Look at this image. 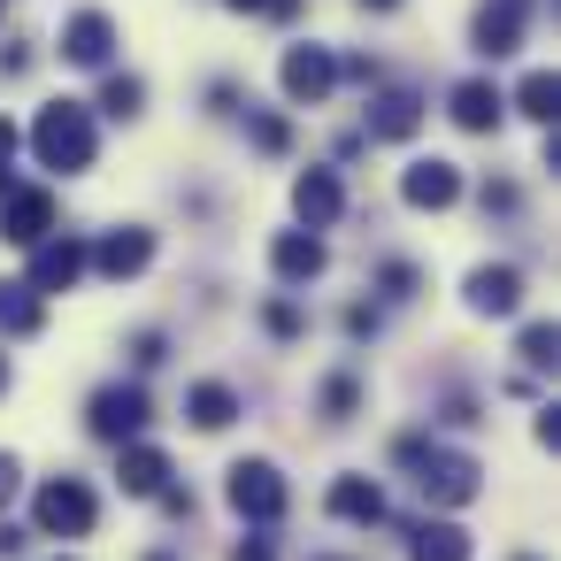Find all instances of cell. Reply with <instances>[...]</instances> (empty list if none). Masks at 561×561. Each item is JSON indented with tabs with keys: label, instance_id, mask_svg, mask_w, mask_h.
I'll list each match as a JSON object with an SVG mask.
<instances>
[{
	"label": "cell",
	"instance_id": "cell-1",
	"mask_svg": "<svg viewBox=\"0 0 561 561\" xmlns=\"http://www.w3.org/2000/svg\"><path fill=\"white\" fill-rule=\"evenodd\" d=\"M392 454L415 469V484H423L431 507H469V500L484 492V469H477L469 454H446V446H431V438H415V431H408Z\"/></svg>",
	"mask_w": 561,
	"mask_h": 561
},
{
	"label": "cell",
	"instance_id": "cell-2",
	"mask_svg": "<svg viewBox=\"0 0 561 561\" xmlns=\"http://www.w3.org/2000/svg\"><path fill=\"white\" fill-rule=\"evenodd\" d=\"M93 116L78 108V101H55V108H39V124H32V154L47 162V170H62V178H78V170H93Z\"/></svg>",
	"mask_w": 561,
	"mask_h": 561
},
{
	"label": "cell",
	"instance_id": "cell-3",
	"mask_svg": "<svg viewBox=\"0 0 561 561\" xmlns=\"http://www.w3.org/2000/svg\"><path fill=\"white\" fill-rule=\"evenodd\" d=\"M147 392L139 385H101L93 392V408H85V431L93 438H108V446H139V431H147Z\"/></svg>",
	"mask_w": 561,
	"mask_h": 561
},
{
	"label": "cell",
	"instance_id": "cell-4",
	"mask_svg": "<svg viewBox=\"0 0 561 561\" xmlns=\"http://www.w3.org/2000/svg\"><path fill=\"white\" fill-rule=\"evenodd\" d=\"M39 530L47 538H85L93 530V515H101V500H93V484H78V477H55L47 492H39Z\"/></svg>",
	"mask_w": 561,
	"mask_h": 561
},
{
	"label": "cell",
	"instance_id": "cell-5",
	"mask_svg": "<svg viewBox=\"0 0 561 561\" xmlns=\"http://www.w3.org/2000/svg\"><path fill=\"white\" fill-rule=\"evenodd\" d=\"M224 492H231V507H239L247 523H277V515L293 507V492H285V477H277L270 461H239Z\"/></svg>",
	"mask_w": 561,
	"mask_h": 561
},
{
	"label": "cell",
	"instance_id": "cell-6",
	"mask_svg": "<svg viewBox=\"0 0 561 561\" xmlns=\"http://www.w3.org/2000/svg\"><path fill=\"white\" fill-rule=\"evenodd\" d=\"M55 231V193L24 185V193H0V239H16V247H39Z\"/></svg>",
	"mask_w": 561,
	"mask_h": 561
},
{
	"label": "cell",
	"instance_id": "cell-7",
	"mask_svg": "<svg viewBox=\"0 0 561 561\" xmlns=\"http://www.w3.org/2000/svg\"><path fill=\"white\" fill-rule=\"evenodd\" d=\"M116 55V24L101 16V9H78L70 24H62V62H78V70H101Z\"/></svg>",
	"mask_w": 561,
	"mask_h": 561
},
{
	"label": "cell",
	"instance_id": "cell-8",
	"mask_svg": "<svg viewBox=\"0 0 561 561\" xmlns=\"http://www.w3.org/2000/svg\"><path fill=\"white\" fill-rule=\"evenodd\" d=\"M277 78H285V93H293V101H308V108H316V101L339 85V55H331V47H293Z\"/></svg>",
	"mask_w": 561,
	"mask_h": 561
},
{
	"label": "cell",
	"instance_id": "cell-9",
	"mask_svg": "<svg viewBox=\"0 0 561 561\" xmlns=\"http://www.w3.org/2000/svg\"><path fill=\"white\" fill-rule=\"evenodd\" d=\"M523 16H530V0H484V9H477V55L484 62L515 55L523 47Z\"/></svg>",
	"mask_w": 561,
	"mask_h": 561
},
{
	"label": "cell",
	"instance_id": "cell-10",
	"mask_svg": "<svg viewBox=\"0 0 561 561\" xmlns=\"http://www.w3.org/2000/svg\"><path fill=\"white\" fill-rule=\"evenodd\" d=\"M85 277V239H39L32 254V293H70Z\"/></svg>",
	"mask_w": 561,
	"mask_h": 561
},
{
	"label": "cell",
	"instance_id": "cell-11",
	"mask_svg": "<svg viewBox=\"0 0 561 561\" xmlns=\"http://www.w3.org/2000/svg\"><path fill=\"white\" fill-rule=\"evenodd\" d=\"M85 262H101V277H139L147 262H154V231H108L101 247H85Z\"/></svg>",
	"mask_w": 561,
	"mask_h": 561
},
{
	"label": "cell",
	"instance_id": "cell-12",
	"mask_svg": "<svg viewBox=\"0 0 561 561\" xmlns=\"http://www.w3.org/2000/svg\"><path fill=\"white\" fill-rule=\"evenodd\" d=\"M469 308H477V316H515V308H523V270H515V262H484V270L469 277Z\"/></svg>",
	"mask_w": 561,
	"mask_h": 561
},
{
	"label": "cell",
	"instance_id": "cell-13",
	"mask_svg": "<svg viewBox=\"0 0 561 561\" xmlns=\"http://www.w3.org/2000/svg\"><path fill=\"white\" fill-rule=\"evenodd\" d=\"M400 193H408V208H454L461 201V170L454 162H415L400 178Z\"/></svg>",
	"mask_w": 561,
	"mask_h": 561
},
{
	"label": "cell",
	"instance_id": "cell-14",
	"mask_svg": "<svg viewBox=\"0 0 561 561\" xmlns=\"http://www.w3.org/2000/svg\"><path fill=\"white\" fill-rule=\"evenodd\" d=\"M415 124H423V93H377L369 101V139H415Z\"/></svg>",
	"mask_w": 561,
	"mask_h": 561
},
{
	"label": "cell",
	"instance_id": "cell-15",
	"mask_svg": "<svg viewBox=\"0 0 561 561\" xmlns=\"http://www.w3.org/2000/svg\"><path fill=\"white\" fill-rule=\"evenodd\" d=\"M293 208H300V224H308V231H323V224H339L346 193H339V178H331V170H308V178L293 185Z\"/></svg>",
	"mask_w": 561,
	"mask_h": 561
},
{
	"label": "cell",
	"instance_id": "cell-16",
	"mask_svg": "<svg viewBox=\"0 0 561 561\" xmlns=\"http://www.w3.org/2000/svg\"><path fill=\"white\" fill-rule=\"evenodd\" d=\"M270 270H277L285 285H308V277H323V239H316V231H285V239L270 247Z\"/></svg>",
	"mask_w": 561,
	"mask_h": 561
},
{
	"label": "cell",
	"instance_id": "cell-17",
	"mask_svg": "<svg viewBox=\"0 0 561 561\" xmlns=\"http://www.w3.org/2000/svg\"><path fill=\"white\" fill-rule=\"evenodd\" d=\"M116 477H124V492H131V500H154V492L170 484V454H162V446H124Z\"/></svg>",
	"mask_w": 561,
	"mask_h": 561
},
{
	"label": "cell",
	"instance_id": "cell-18",
	"mask_svg": "<svg viewBox=\"0 0 561 561\" xmlns=\"http://www.w3.org/2000/svg\"><path fill=\"white\" fill-rule=\"evenodd\" d=\"M500 108H507V101H500V85H484V78L454 85V124H461V131H492V124H500Z\"/></svg>",
	"mask_w": 561,
	"mask_h": 561
},
{
	"label": "cell",
	"instance_id": "cell-19",
	"mask_svg": "<svg viewBox=\"0 0 561 561\" xmlns=\"http://www.w3.org/2000/svg\"><path fill=\"white\" fill-rule=\"evenodd\" d=\"M331 515H339V523H377V515H385V492H377L369 477H339V484H331Z\"/></svg>",
	"mask_w": 561,
	"mask_h": 561
},
{
	"label": "cell",
	"instance_id": "cell-20",
	"mask_svg": "<svg viewBox=\"0 0 561 561\" xmlns=\"http://www.w3.org/2000/svg\"><path fill=\"white\" fill-rule=\"evenodd\" d=\"M39 323H47V308H39L32 285H0V331H9V339H32Z\"/></svg>",
	"mask_w": 561,
	"mask_h": 561
},
{
	"label": "cell",
	"instance_id": "cell-21",
	"mask_svg": "<svg viewBox=\"0 0 561 561\" xmlns=\"http://www.w3.org/2000/svg\"><path fill=\"white\" fill-rule=\"evenodd\" d=\"M185 415H193L201 431H224V423L239 415V392H231V385H193V392H185Z\"/></svg>",
	"mask_w": 561,
	"mask_h": 561
},
{
	"label": "cell",
	"instance_id": "cell-22",
	"mask_svg": "<svg viewBox=\"0 0 561 561\" xmlns=\"http://www.w3.org/2000/svg\"><path fill=\"white\" fill-rule=\"evenodd\" d=\"M408 553H415V561H469V530H461V523H423Z\"/></svg>",
	"mask_w": 561,
	"mask_h": 561
},
{
	"label": "cell",
	"instance_id": "cell-23",
	"mask_svg": "<svg viewBox=\"0 0 561 561\" xmlns=\"http://www.w3.org/2000/svg\"><path fill=\"white\" fill-rule=\"evenodd\" d=\"M553 101H561V85H553V70H530V78L515 85V108H523L530 124H553Z\"/></svg>",
	"mask_w": 561,
	"mask_h": 561
},
{
	"label": "cell",
	"instance_id": "cell-24",
	"mask_svg": "<svg viewBox=\"0 0 561 561\" xmlns=\"http://www.w3.org/2000/svg\"><path fill=\"white\" fill-rule=\"evenodd\" d=\"M139 101H147L139 78H108V85H101V108H108V116H139Z\"/></svg>",
	"mask_w": 561,
	"mask_h": 561
},
{
	"label": "cell",
	"instance_id": "cell-25",
	"mask_svg": "<svg viewBox=\"0 0 561 561\" xmlns=\"http://www.w3.org/2000/svg\"><path fill=\"white\" fill-rule=\"evenodd\" d=\"M247 131H254L262 154H285V147H293V124H285V116H247Z\"/></svg>",
	"mask_w": 561,
	"mask_h": 561
},
{
	"label": "cell",
	"instance_id": "cell-26",
	"mask_svg": "<svg viewBox=\"0 0 561 561\" xmlns=\"http://www.w3.org/2000/svg\"><path fill=\"white\" fill-rule=\"evenodd\" d=\"M553 346H561L553 323H523V362H530V369H553Z\"/></svg>",
	"mask_w": 561,
	"mask_h": 561
},
{
	"label": "cell",
	"instance_id": "cell-27",
	"mask_svg": "<svg viewBox=\"0 0 561 561\" xmlns=\"http://www.w3.org/2000/svg\"><path fill=\"white\" fill-rule=\"evenodd\" d=\"M354 400H362V385H354V377H331V385H323V415H331V423H346V415H354Z\"/></svg>",
	"mask_w": 561,
	"mask_h": 561
},
{
	"label": "cell",
	"instance_id": "cell-28",
	"mask_svg": "<svg viewBox=\"0 0 561 561\" xmlns=\"http://www.w3.org/2000/svg\"><path fill=\"white\" fill-rule=\"evenodd\" d=\"M262 323H270L277 339H300V308H293V300H270V308H262Z\"/></svg>",
	"mask_w": 561,
	"mask_h": 561
},
{
	"label": "cell",
	"instance_id": "cell-29",
	"mask_svg": "<svg viewBox=\"0 0 561 561\" xmlns=\"http://www.w3.org/2000/svg\"><path fill=\"white\" fill-rule=\"evenodd\" d=\"M162 354H170V346H162V331H139V339H131V362H139V369H154Z\"/></svg>",
	"mask_w": 561,
	"mask_h": 561
},
{
	"label": "cell",
	"instance_id": "cell-30",
	"mask_svg": "<svg viewBox=\"0 0 561 561\" xmlns=\"http://www.w3.org/2000/svg\"><path fill=\"white\" fill-rule=\"evenodd\" d=\"M385 293L408 300V293H415V270H408V262H385Z\"/></svg>",
	"mask_w": 561,
	"mask_h": 561
},
{
	"label": "cell",
	"instance_id": "cell-31",
	"mask_svg": "<svg viewBox=\"0 0 561 561\" xmlns=\"http://www.w3.org/2000/svg\"><path fill=\"white\" fill-rule=\"evenodd\" d=\"M9 162H16V124L0 116V193H9Z\"/></svg>",
	"mask_w": 561,
	"mask_h": 561
},
{
	"label": "cell",
	"instance_id": "cell-32",
	"mask_svg": "<svg viewBox=\"0 0 561 561\" xmlns=\"http://www.w3.org/2000/svg\"><path fill=\"white\" fill-rule=\"evenodd\" d=\"M231 561H277V546H270V538H239Z\"/></svg>",
	"mask_w": 561,
	"mask_h": 561
},
{
	"label": "cell",
	"instance_id": "cell-33",
	"mask_svg": "<svg viewBox=\"0 0 561 561\" xmlns=\"http://www.w3.org/2000/svg\"><path fill=\"white\" fill-rule=\"evenodd\" d=\"M231 9H262V16H300V0H231Z\"/></svg>",
	"mask_w": 561,
	"mask_h": 561
},
{
	"label": "cell",
	"instance_id": "cell-34",
	"mask_svg": "<svg viewBox=\"0 0 561 561\" xmlns=\"http://www.w3.org/2000/svg\"><path fill=\"white\" fill-rule=\"evenodd\" d=\"M492 208H500V216H515V185H484V216H492Z\"/></svg>",
	"mask_w": 561,
	"mask_h": 561
},
{
	"label": "cell",
	"instance_id": "cell-35",
	"mask_svg": "<svg viewBox=\"0 0 561 561\" xmlns=\"http://www.w3.org/2000/svg\"><path fill=\"white\" fill-rule=\"evenodd\" d=\"M16 477H24V469H16V454H0V507L16 500Z\"/></svg>",
	"mask_w": 561,
	"mask_h": 561
},
{
	"label": "cell",
	"instance_id": "cell-36",
	"mask_svg": "<svg viewBox=\"0 0 561 561\" xmlns=\"http://www.w3.org/2000/svg\"><path fill=\"white\" fill-rule=\"evenodd\" d=\"M9 553H24V530H9V523H0V561H9Z\"/></svg>",
	"mask_w": 561,
	"mask_h": 561
},
{
	"label": "cell",
	"instance_id": "cell-37",
	"mask_svg": "<svg viewBox=\"0 0 561 561\" xmlns=\"http://www.w3.org/2000/svg\"><path fill=\"white\" fill-rule=\"evenodd\" d=\"M362 9H392V0H362Z\"/></svg>",
	"mask_w": 561,
	"mask_h": 561
},
{
	"label": "cell",
	"instance_id": "cell-38",
	"mask_svg": "<svg viewBox=\"0 0 561 561\" xmlns=\"http://www.w3.org/2000/svg\"><path fill=\"white\" fill-rule=\"evenodd\" d=\"M0 392H9V362H0Z\"/></svg>",
	"mask_w": 561,
	"mask_h": 561
},
{
	"label": "cell",
	"instance_id": "cell-39",
	"mask_svg": "<svg viewBox=\"0 0 561 561\" xmlns=\"http://www.w3.org/2000/svg\"><path fill=\"white\" fill-rule=\"evenodd\" d=\"M147 561H178V553H147Z\"/></svg>",
	"mask_w": 561,
	"mask_h": 561
},
{
	"label": "cell",
	"instance_id": "cell-40",
	"mask_svg": "<svg viewBox=\"0 0 561 561\" xmlns=\"http://www.w3.org/2000/svg\"><path fill=\"white\" fill-rule=\"evenodd\" d=\"M0 9H9V0H0Z\"/></svg>",
	"mask_w": 561,
	"mask_h": 561
},
{
	"label": "cell",
	"instance_id": "cell-41",
	"mask_svg": "<svg viewBox=\"0 0 561 561\" xmlns=\"http://www.w3.org/2000/svg\"><path fill=\"white\" fill-rule=\"evenodd\" d=\"M323 561H331V553H323Z\"/></svg>",
	"mask_w": 561,
	"mask_h": 561
}]
</instances>
